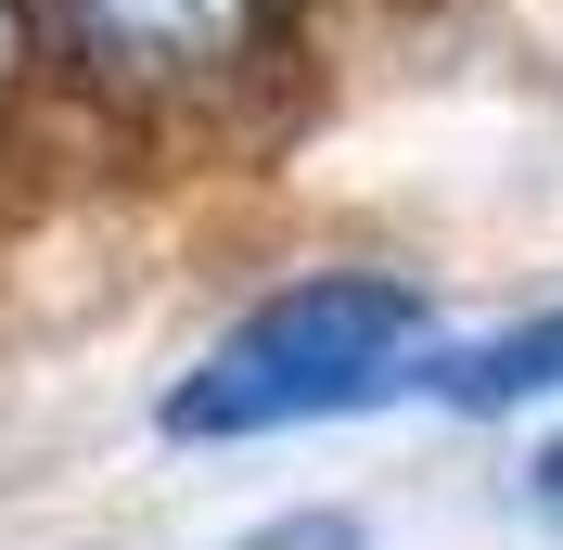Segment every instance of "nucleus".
I'll list each match as a JSON object with an SVG mask.
<instances>
[{
    "label": "nucleus",
    "instance_id": "1",
    "mask_svg": "<svg viewBox=\"0 0 563 550\" xmlns=\"http://www.w3.org/2000/svg\"><path fill=\"white\" fill-rule=\"evenodd\" d=\"M397 384H435V295L397 270H320L256 295L231 333L167 384V436L231 448V436H308L346 422Z\"/></svg>",
    "mask_w": 563,
    "mask_h": 550
},
{
    "label": "nucleus",
    "instance_id": "2",
    "mask_svg": "<svg viewBox=\"0 0 563 550\" xmlns=\"http://www.w3.org/2000/svg\"><path fill=\"white\" fill-rule=\"evenodd\" d=\"M295 26V0H38L52 65L90 77L103 103H206L256 77Z\"/></svg>",
    "mask_w": 563,
    "mask_h": 550
},
{
    "label": "nucleus",
    "instance_id": "3",
    "mask_svg": "<svg viewBox=\"0 0 563 550\" xmlns=\"http://www.w3.org/2000/svg\"><path fill=\"white\" fill-rule=\"evenodd\" d=\"M435 397H449V410H538V397H563V308H538V320H512V333L435 359Z\"/></svg>",
    "mask_w": 563,
    "mask_h": 550
},
{
    "label": "nucleus",
    "instance_id": "4",
    "mask_svg": "<svg viewBox=\"0 0 563 550\" xmlns=\"http://www.w3.org/2000/svg\"><path fill=\"white\" fill-rule=\"evenodd\" d=\"M526 499H538V525L563 538V448H538V474H526Z\"/></svg>",
    "mask_w": 563,
    "mask_h": 550
},
{
    "label": "nucleus",
    "instance_id": "5",
    "mask_svg": "<svg viewBox=\"0 0 563 550\" xmlns=\"http://www.w3.org/2000/svg\"><path fill=\"white\" fill-rule=\"evenodd\" d=\"M13 77H26V0H0V103H13Z\"/></svg>",
    "mask_w": 563,
    "mask_h": 550
}]
</instances>
